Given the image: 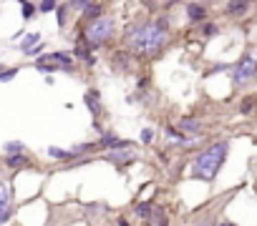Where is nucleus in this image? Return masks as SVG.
<instances>
[{
  "label": "nucleus",
  "mask_w": 257,
  "mask_h": 226,
  "mask_svg": "<svg viewBox=\"0 0 257 226\" xmlns=\"http://www.w3.org/2000/svg\"><path fill=\"white\" fill-rule=\"evenodd\" d=\"M252 6V0H227V13L229 16H244Z\"/></svg>",
  "instance_id": "9d476101"
},
{
  "label": "nucleus",
  "mask_w": 257,
  "mask_h": 226,
  "mask_svg": "<svg viewBox=\"0 0 257 226\" xmlns=\"http://www.w3.org/2000/svg\"><path fill=\"white\" fill-rule=\"evenodd\" d=\"M118 226H128V221L126 218H118Z\"/></svg>",
  "instance_id": "7c9ffc66"
},
{
  "label": "nucleus",
  "mask_w": 257,
  "mask_h": 226,
  "mask_svg": "<svg viewBox=\"0 0 257 226\" xmlns=\"http://www.w3.org/2000/svg\"><path fill=\"white\" fill-rule=\"evenodd\" d=\"M217 226H237V224H232V221H222V224H217Z\"/></svg>",
  "instance_id": "c756f323"
},
{
  "label": "nucleus",
  "mask_w": 257,
  "mask_h": 226,
  "mask_svg": "<svg viewBox=\"0 0 257 226\" xmlns=\"http://www.w3.org/2000/svg\"><path fill=\"white\" fill-rule=\"evenodd\" d=\"M137 158V154L132 148H116V151H108L106 154V161L116 164V166H126V164H132Z\"/></svg>",
  "instance_id": "0eeeda50"
},
{
  "label": "nucleus",
  "mask_w": 257,
  "mask_h": 226,
  "mask_svg": "<svg viewBox=\"0 0 257 226\" xmlns=\"http://www.w3.org/2000/svg\"><path fill=\"white\" fill-rule=\"evenodd\" d=\"M192 226H212V218H199V221H194Z\"/></svg>",
  "instance_id": "cd10ccee"
},
{
  "label": "nucleus",
  "mask_w": 257,
  "mask_h": 226,
  "mask_svg": "<svg viewBox=\"0 0 257 226\" xmlns=\"http://www.w3.org/2000/svg\"><path fill=\"white\" fill-rule=\"evenodd\" d=\"M41 36L38 33H31V36H26L23 38V43H21V50L26 53V56H36V53H41Z\"/></svg>",
  "instance_id": "1a4fd4ad"
},
{
  "label": "nucleus",
  "mask_w": 257,
  "mask_h": 226,
  "mask_svg": "<svg viewBox=\"0 0 257 226\" xmlns=\"http://www.w3.org/2000/svg\"><path fill=\"white\" fill-rule=\"evenodd\" d=\"M56 8H58L56 0H41V6H38L41 13H51V10H56Z\"/></svg>",
  "instance_id": "aec40b11"
},
{
  "label": "nucleus",
  "mask_w": 257,
  "mask_h": 226,
  "mask_svg": "<svg viewBox=\"0 0 257 226\" xmlns=\"http://www.w3.org/2000/svg\"><path fill=\"white\" fill-rule=\"evenodd\" d=\"M134 144L132 141H123L118 136H111V134H103L101 141H98V148H106V151H116V148H132Z\"/></svg>",
  "instance_id": "6e6552de"
},
{
  "label": "nucleus",
  "mask_w": 257,
  "mask_h": 226,
  "mask_svg": "<svg viewBox=\"0 0 257 226\" xmlns=\"http://www.w3.org/2000/svg\"><path fill=\"white\" fill-rule=\"evenodd\" d=\"M252 103H254V98H244V103H242V113H249V110H252Z\"/></svg>",
  "instance_id": "393cba45"
},
{
  "label": "nucleus",
  "mask_w": 257,
  "mask_h": 226,
  "mask_svg": "<svg viewBox=\"0 0 257 226\" xmlns=\"http://www.w3.org/2000/svg\"><path fill=\"white\" fill-rule=\"evenodd\" d=\"M167 138L179 146H192V141H194V136H182V131H174V128H167Z\"/></svg>",
  "instance_id": "9b49d317"
},
{
  "label": "nucleus",
  "mask_w": 257,
  "mask_h": 226,
  "mask_svg": "<svg viewBox=\"0 0 257 226\" xmlns=\"http://www.w3.org/2000/svg\"><path fill=\"white\" fill-rule=\"evenodd\" d=\"M3 148H6L8 156H13V154H23V144H21V141H8Z\"/></svg>",
  "instance_id": "a211bd4d"
},
{
  "label": "nucleus",
  "mask_w": 257,
  "mask_h": 226,
  "mask_svg": "<svg viewBox=\"0 0 257 226\" xmlns=\"http://www.w3.org/2000/svg\"><path fill=\"white\" fill-rule=\"evenodd\" d=\"M152 138H154V131H152V128H144V131H142V141H144V144H152Z\"/></svg>",
  "instance_id": "b1692460"
},
{
  "label": "nucleus",
  "mask_w": 257,
  "mask_h": 226,
  "mask_svg": "<svg viewBox=\"0 0 257 226\" xmlns=\"http://www.w3.org/2000/svg\"><path fill=\"white\" fill-rule=\"evenodd\" d=\"M137 216H139V218H149V216H152V204H149V201L139 204V206H137Z\"/></svg>",
  "instance_id": "6ab92c4d"
},
{
  "label": "nucleus",
  "mask_w": 257,
  "mask_h": 226,
  "mask_svg": "<svg viewBox=\"0 0 257 226\" xmlns=\"http://www.w3.org/2000/svg\"><path fill=\"white\" fill-rule=\"evenodd\" d=\"M48 156H51V158H63V161L76 158V154H73V151H63V148H56V146H51V148H48Z\"/></svg>",
  "instance_id": "dca6fc26"
},
{
  "label": "nucleus",
  "mask_w": 257,
  "mask_h": 226,
  "mask_svg": "<svg viewBox=\"0 0 257 226\" xmlns=\"http://www.w3.org/2000/svg\"><path fill=\"white\" fill-rule=\"evenodd\" d=\"M93 0H68V6L73 8V10H86V6H91Z\"/></svg>",
  "instance_id": "412c9836"
},
{
  "label": "nucleus",
  "mask_w": 257,
  "mask_h": 226,
  "mask_svg": "<svg viewBox=\"0 0 257 226\" xmlns=\"http://www.w3.org/2000/svg\"><path fill=\"white\" fill-rule=\"evenodd\" d=\"M179 128H182V131H187L189 136H199V131H202L199 121H194V118H184V121L179 124Z\"/></svg>",
  "instance_id": "f8f14e48"
},
{
  "label": "nucleus",
  "mask_w": 257,
  "mask_h": 226,
  "mask_svg": "<svg viewBox=\"0 0 257 226\" xmlns=\"http://www.w3.org/2000/svg\"><path fill=\"white\" fill-rule=\"evenodd\" d=\"M154 226H167V216H164V208H157V211H154Z\"/></svg>",
  "instance_id": "4be33fe9"
},
{
  "label": "nucleus",
  "mask_w": 257,
  "mask_h": 226,
  "mask_svg": "<svg viewBox=\"0 0 257 226\" xmlns=\"http://www.w3.org/2000/svg\"><path fill=\"white\" fill-rule=\"evenodd\" d=\"M169 30L164 23H147L126 33V46L134 53H157L167 46Z\"/></svg>",
  "instance_id": "f257e3e1"
},
{
  "label": "nucleus",
  "mask_w": 257,
  "mask_h": 226,
  "mask_svg": "<svg viewBox=\"0 0 257 226\" xmlns=\"http://www.w3.org/2000/svg\"><path fill=\"white\" fill-rule=\"evenodd\" d=\"M86 103H88V110L93 116H101V100H98L96 93H86Z\"/></svg>",
  "instance_id": "2eb2a0df"
},
{
  "label": "nucleus",
  "mask_w": 257,
  "mask_h": 226,
  "mask_svg": "<svg viewBox=\"0 0 257 226\" xmlns=\"http://www.w3.org/2000/svg\"><path fill=\"white\" fill-rule=\"evenodd\" d=\"M13 214V206H11V186L6 181H0V224H6Z\"/></svg>",
  "instance_id": "423d86ee"
},
{
  "label": "nucleus",
  "mask_w": 257,
  "mask_h": 226,
  "mask_svg": "<svg viewBox=\"0 0 257 226\" xmlns=\"http://www.w3.org/2000/svg\"><path fill=\"white\" fill-rule=\"evenodd\" d=\"M0 73H3V66H0Z\"/></svg>",
  "instance_id": "473e14b6"
},
{
  "label": "nucleus",
  "mask_w": 257,
  "mask_h": 226,
  "mask_svg": "<svg viewBox=\"0 0 257 226\" xmlns=\"http://www.w3.org/2000/svg\"><path fill=\"white\" fill-rule=\"evenodd\" d=\"M254 70H257V60H254V56H244V58L237 63L234 73H232V80H234V86H239V83H247V80L254 76Z\"/></svg>",
  "instance_id": "39448f33"
},
{
  "label": "nucleus",
  "mask_w": 257,
  "mask_h": 226,
  "mask_svg": "<svg viewBox=\"0 0 257 226\" xmlns=\"http://www.w3.org/2000/svg\"><path fill=\"white\" fill-rule=\"evenodd\" d=\"M6 164H8V168H23V166H28V158H26V154H13L6 158Z\"/></svg>",
  "instance_id": "4468645a"
},
{
  "label": "nucleus",
  "mask_w": 257,
  "mask_h": 226,
  "mask_svg": "<svg viewBox=\"0 0 257 226\" xmlns=\"http://www.w3.org/2000/svg\"><path fill=\"white\" fill-rule=\"evenodd\" d=\"M254 194H257V181H254Z\"/></svg>",
  "instance_id": "2f4dec72"
},
{
  "label": "nucleus",
  "mask_w": 257,
  "mask_h": 226,
  "mask_svg": "<svg viewBox=\"0 0 257 226\" xmlns=\"http://www.w3.org/2000/svg\"><path fill=\"white\" fill-rule=\"evenodd\" d=\"M23 16H26V18H31V16H33V6H31V3H26V0H23Z\"/></svg>",
  "instance_id": "a878e982"
},
{
  "label": "nucleus",
  "mask_w": 257,
  "mask_h": 226,
  "mask_svg": "<svg viewBox=\"0 0 257 226\" xmlns=\"http://www.w3.org/2000/svg\"><path fill=\"white\" fill-rule=\"evenodd\" d=\"M16 76H18V70H16V68H11V70H3V73H0V80L8 83V80H13Z\"/></svg>",
  "instance_id": "5701e85b"
},
{
  "label": "nucleus",
  "mask_w": 257,
  "mask_h": 226,
  "mask_svg": "<svg viewBox=\"0 0 257 226\" xmlns=\"http://www.w3.org/2000/svg\"><path fill=\"white\" fill-rule=\"evenodd\" d=\"M227 154H229V144H227V141L212 144L209 148H204V151L194 158V164H192V176L199 178V181H212V178L219 174L222 164L227 161Z\"/></svg>",
  "instance_id": "f03ea898"
},
{
  "label": "nucleus",
  "mask_w": 257,
  "mask_h": 226,
  "mask_svg": "<svg viewBox=\"0 0 257 226\" xmlns=\"http://www.w3.org/2000/svg\"><path fill=\"white\" fill-rule=\"evenodd\" d=\"M204 33H207V36H214V33H217V28H214V26H207V28H204Z\"/></svg>",
  "instance_id": "c85d7f7f"
},
{
  "label": "nucleus",
  "mask_w": 257,
  "mask_h": 226,
  "mask_svg": "<svg viewBox=\"0 0 257 226\" xmlns=\"http://www.w3.org/2000/svg\"><path fill=\"white\" fill-rule=\"evenodd\" d=\"M68 66H71V56H66V53H51V56H43L36 60L38 70H66Z\"/></svg>",
  "instance_id": "20e7f679"
},
{
  "label": "nucleus",
  "mask_w": 257,
  "mask_h": 226,
  "mask_svg": "<svg viewBox=\"0 0 257 226\" xmlns=\"http://www.w3.org/2000/svg\"><path fill=\"white\" fill-rule=\"evenodd\" d=\"M58 10V26H63L66 23V8H56Z\"/></svg>",
  "instance_id": "bb28decb"
},
{
  "label": "nucleus",
  "mask_w": 257,
  "mask_h": 226,
  "mask_svg": "<svg viewBox=\"0 0 257 226\" xmlns=\"http://www.w3.org/2000/svg\"><path fill=\"white\" fill-rule=\"evenodd\" d=\"M83 16H86L88 20H96V18H101V6H98V3H91V6H86Z\"/></svg>",
  "instance_id": "f3484780"
},
{
  "label": "nucleus",
  "mask_w": 257,
  "mask_h": 226,
  "mask_svg": "<svg viewBox=\"0 0 257 226\" xmlns=\"http://www.w3.org/2000/svg\"><path fill=\"white\" fill-rule=\"evenodd\" d=\"M187 16H189V20H202V18L207 16V10H204L199 3H189V6H187Z\"/></svg>",
  "instance_id": "ddd939ff"
},
{
  "label": "nucleus",
  "mask_w": 257,
  "mask_h": 226,
  "mask_svg": "<svg viewBox=\"0 0 257 226\" xmlns=\"http://www.w3.org/2000/svg\"><path fill=\"white\" fill-rule=\"evenodd\" d=\"M113 33V20L111 18H96L86 26V43L88 48H98L101 43H106Z\"/></svg>",
  "instance_id": "7ed1b4c3"
}]
</instances>
